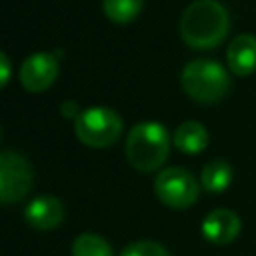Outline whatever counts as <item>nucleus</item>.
I'll use <instances>...</instances> for the list:
<instances>
[{
    "label": "nucleus",
    "mask_w": 256,
    "mask_h": 256,
    "mask_svg": "<svg viewBox=\"0 0 256 256\" xmlns=\"http://www.w3.org/2000/svg\"><path fill=\"white\" fill-rule=\"evenodd\" d=\"M230 28L228 10L216 0H196L180 18V34L192 48H212L224 40Z\"/></svg>",
    "instance_id": "nucleus-1"
},
{
    "label": "nucleus",
    "mask_w": 256,
    "mask_h": 256,
    "mask_svg": "<svg viewBox=\"0 0 256 256\" xmlns=\"http://www.w3.org/2000/svg\"><path fill=\"white\" fill-rule=\"evenodd\" d=\"M126 160L140 172H152L160 168L170 152V136L164 124L146 120L130 128L124 144Z\"/></svg>",
    "instance_id": "nucleus-2"
},
{
    "label": "nucleus",
    "mask_w": 256,
    "mask_h": 256,
    "mask_svg": "<svg viewBox=\"0 0 256 256\" xmlns=\"http://www.w3.org/2000/svg\"><path fill=\"white\" fill-rule=\"evenodd\" d=\"M182 88L198 102H216L230 90V76L218 60L196 58L184 64Z\"/></svg>",
    "instance_id": "nucleus-3"
},
{
    "label": "nucleus",
    "mask_w": 256,
    "mask_h": 256,
    "mask_svg": "<svg viewBox=\"0 0 256 256\" xmlns=\"http://www.w3.org/2000/svg\"><path fill=\"white\" fill-rule=\"evenodd\" d=\"M76 138L90 148L112 146L122 134V118L116 110L106 106H90L74 118Z\"/></svg>",
    "instance_id": "nucleus-4"
},
{
    "label": "nucleus",
    "mask_w": 256,
    "mask_h": 256,
    "mask_svg": "<svg viewBox=\"0 0 256 256\" xmlns=\"http://www.w3.org/2000/svg\"><path fill=\"white\" fill-rule=\"evenodd\" d=\"M154 192L162 204L182 210L196 202L200 186H198L196 178L186 168L170 166V168H164L158 172V176L154 180Z\"/></svg>",
    "instance_id": "nucleus-5"
},
{
    "label": "nucleus",
    "mask_w": 256,
    "mask_h": 256,
    "mask_svg": "<svg viewBox=\"0 0 256 256\" xmlns=\"http://www.w3.org/2000/svg\"><path fill=\"white\" fill-rule=\"evenodd\" d=\"M34 172L30 162L14 152V150H4L0 154V198L2 204H12L22 200L30 188H32Z\"/></svg>",
    "instance_id": "nucleus-6"
},
{
    "label": "nucleus",
    "mask_w": 256,
    "mask_h": 256,
    "mask_svg": "<svg viewBox=\"0 0 256 256\" xmlns=\"http://www.w3.org/2000/svg\"><path fill=\"white\" fill-rule=\"evenodd\" d=\"M60 52H34L20 64V82L30 92L46 90L58 76Z\"/></svg>",
    "instance_id": "nucleus-7"
},
{
    "label": "nucleus",
    "mask_w": 256,
    "mask_h": 256,
    "mask_svg": "<svg viewBox=\"0 0 256 256\" xmlns=\"http://www.w3.org/2000/svg\"><path fill=\"white\" fill-rule=\"evenodd\" d=\"M240 228H242L240 216L228 208H216L208 212L206 218L202 220V236L216 246L230 244L240 234Z\"/></svg>",
    "instance_id": "nucleus-8"
},
{
    "label": "nucleus",
    "mask_w": 256,
    "mask_h": 256,
    "mask_svg": "<svg viewBox=\"0 0 256 256\" xmlns=\"http://www.w3.org/2000/svg\"><path fill=\"white\" fill-rule=\"evenodd\" d=\"M24 218L36 230H52L64 220V204L50 194L36 196L26 204Z\"/></svg>",
    "instance_id": "nucleus-9"
},
{
    "label": "nucleus",
    "mask_w": 256,
    "mask_h": 256,
    "mask_svg": "<svg viewBox=\"0 0 256 256\" xmlns=\"http://www.w3.org/2000/svg\"><path fill=\"white\" fill-rule=\"evenodd\" d=\"M228 66L234 74H250L256 70V36L254 34H238L232 38L226 50Z\"/></svg>",
    "instance_id": "nucleus-10"
},
{
    "label": "nucleus",
    "mask_w": 256,
    "mask_h": 256,
    "mask_svg": "<svg viewBox=\"0 0 256 256\" xmlns=\"http://www.w3.org/2000/svg\"><path fill=\"white\" fill-rule=\"evenodd\" d=\"M174 144L178 150H182L186 154H198L208 144V132H206L204 124H200L196 120H186L176 128Z\"/></svg>",
    "instance_id": "nucleus-11"
},
{
    "label": "nucleus",
    "mask_w": 256,
    "mask_h": 256,
    "mask_svg": "<svg viewBox=\"0 0 256 256\" xmlns=\"http://www.w3.org/2000/svg\"><path fill=\"white\" fill-rule=\"evenodd\" d=\"M232 182V168L226 160H210L208 164H204L202 168V174H200V184L206 192H222L230 186Z\"/></svg>",
    "instance_id": "nucleus-12"
},
{
    "label": "nucleus",
    "mask_w": 256,
    "mask_h": 256,
    "mask_svg": "<svg viewBox=\"0 0 256 256\" xmlns=\"http://www.w3.org/2000/svg\"><path fill=\"white\" fill-rule=\"evenodd\" d=\"M72 256H114L110 244L92 232H84L72 242Z\"/></svg>",
    "instance_id": "nucleus-13"
},
{
    "label": "nucleus",
    "mask_w": 256,
    "mask_h": 256,
    "mask_svg": "<svg viewBox=\"0 0 256 256\" xmlns=\"http://www.w3.org/2000/svg\"><path fill=\"white\" fill-rule=\"evenodd\" d=\"M102 6L110 20L128 22L140 12L142 0H102Z\"/></svg>",
    "instance_id": "nucleus-14"
},
{
    "label": "nucleus",
    "mask_w": 256,
    "mask_h": 256,
    "mask_svg": "<svg viewBox=\"0 0 256 256\" xmlns=\"http://www.w3.org/2000/svg\"><path fill=\"white\" fill-rule=\"evenodd\" d=\"M120 256H172L162 244L158 242H152V240H138V242H132L128 244Z\"/></svg>",
    "instance_id": "nucleus-15"
},
{
    "label": "nucleus",
    "mask_w": 256,
    "mask_h": 256,
    "mask_svg": "<svg viewBox=\"0 0 256 256\" xmlns=\"http://www.w3.org/2000/svg\"><path fill=\"white\" fill-rule=\"evenodd\" d=\"M0 70H2V74H0V84L6 86V82L10 80V60H8V56H6L4 52L0 54Z\"/></svg>",
    "instance_id": "nucleus-16"
}]
</instances>
